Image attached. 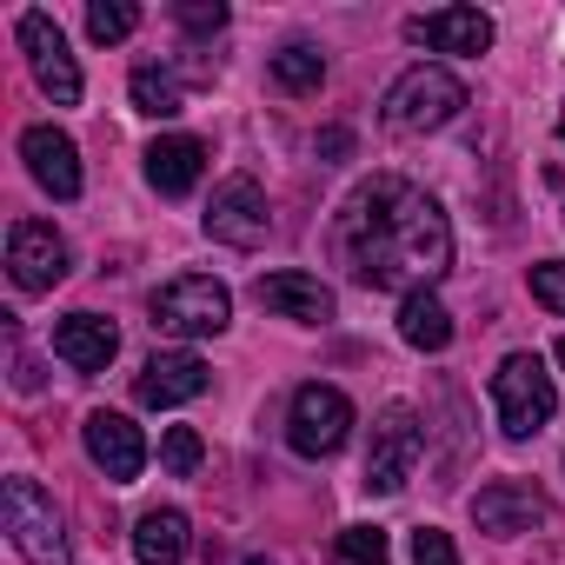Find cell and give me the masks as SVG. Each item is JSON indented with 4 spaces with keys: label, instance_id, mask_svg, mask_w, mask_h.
I'll return each mask as SVG.
<instances>
[{
    "label": "cell",
    "instance_id": "obj_18",
    "mask_svg": "<svg viewBox=\"0 0 565 565\" xmlns=\"http://www.w3.org/2000/svg\"><path fill=\"white\" fill-rule=\"evenodd\" d=\"M200 173H206V140H193V134H160V140L147 147V180H153V193L180 200V193L200 186Z\"/></svg>",
    "mask_w": 565,
    "mask_h": 565
},
{
    "label": "cell",
    "instance_id": "obj_27",
    "mask_svg": "<svg viewBox=\"0 0 565 565\" xmlns=\"http://www.w3.org/2000/svg\"><path fill=\"white\" fill-rule=\"evenodd\" d=\"M532 300L565 320V259H539L532 266Z\"/></svg>",
    "mask_w": 565,
    "mask_h": 565
},
{
    "label": "cell",
    "instance_id": "obj_16",
    "mask_svg": "<svg viewBox=\"0 0 565 565\" xmlns=\"http://www.w3.org/2000/svg\"><path fill=\"white\" fill-rule=\"evenodd\" d=\"M253 300L279 320H300V327H327L333 320V287H320L313 273H266Z\"/></svg>",
    "mask_w": 565,
    "mask_h": 565
},
{
    "label": "cell",
    "instance_id": "obj_21",
    "mask_svg": "<svg viewBox=\"0 0 565 565\" xmlns=\"http://www.w3.org/2000/svg\"><path fill=\"white\" fill-rule=\"evenodd\" d=\"M273 81L287 87V94H320V81H327V54H320L313 41L279 47V54H273Z\"/></svg>",
    "mask_w": 565,
    "mask_h": 565
},
{
    "label": "cell",
    "instance_id": "obj_13",
    "mask_svg": "<svg viewBox=\"0 0 565 565\" xmlns=\"http://www.w3.org/2000/svg\"><path fill=\"white\" fill-rule=\"evenodd\" d=\"M21 160H28V173L41 180V193H54V200H81V147H74V134H61V127H28L21 134Z\"/></svg>",
    "mask_w": 565,
    "mask_h": 565
},
{
    "label": "cell",
    "instance_id": "obj_8",
    "mask_svg": "<svg viewBox=\"0 0 565 565\" xmlns=\"http://www.w3.org/2000/svg\"><path fill=\"white\" fill-rule=\"evenodd\" d=\"M14 41H21V54H28V67H34L41 94H47L54 107H74V100H81V67H74V54H67L61 21H54V14H41V8H28V14L14 21Z\"/></svg>",
    "mask_w": 565,
    "mask_h": 565
},
{
    "label": "cell",
    "instance_id": "obj_10",
    "mask_svg": "<svg viewBox=\"0 0 565 565\" xmlns=\"http://www.w3.org/2000/svg\"><path fill=\"white\" fill-rule=\"evenodd\" d=\"M67 266H74V253L47 220H14L8 226V273H14L21 294H54L67 279Z\"/></svg>",
    "mask_w": 565,
    "mask_h": 565
},
{
    "label": "cell",
    "instance_id": "obj_4",
    "mask_svg": "<svg viewBox=\"0 0 565 565\" xmlns=\"http://www.w3.org/2000/svg\"><path fill=\"white\" fill-rule=\"evenodd\" d=\"M492 413L505 426V439H532L552 413H558V386L545 373L539 353H505L492 373Z\"/></svg>",
    "mask_w": 565,
    "mask_h": 565
},
{
    "label": "cell",
    "instance_id": "obj_14",
    "mask_svg": "<svg viewBox=\"0 0 565 565\" xmlns=\"http://www.w3.org/2000/svg\"><path fill=\"white\" fill-rule=\"evenodd\" d=\"M406 41H419V47H433V54H466V61H479V54L492 47V14H479V8L413 14V21H406Z\"/></svg>",
    "mask_w": 565,
    "mask_h": 565
},
{
    "label": "cell",
    "instance_id": "obj_29",
    "mask_svg": "<svg viewBox=\"0 0 565 565\" xmlns=\"http://www.w3.org/2000/svg\"><path fill=\"white\" fill-rule=\"evenodd\" d=\"M347 153H353V134H347V127H327V134H320V160L333 167V160H347Z\"/></svg>",
    "mask_w": 565,
    "mask_h": 565
},
{
    "label": "cell",
    "instance_id": "obj_30",
    "mask_svg": "<svg viewBox=\"0 0 565 565\" xmlns=\"http://www.w3.org/2000/svg\"><path fill=\"white\" fill-rule=\"evenodd\" d=\"M246 565H273V558H246Z\"/></svg>",
    "mask_w": 565,
    "mask_h": 565
},
{
    "label": "cell",
    "instance_id": "obj_32",
    "mask_svg": "<svg viewBox=\"0 0 565 565\" xmlns=\"http://www.w3.org/2000/svg\"><path fill=\"white\" fill-rule=\"evenodd\" d=\"M558 134H565V120H558Z\"/></svg>",
    "mask_w": 565,
    "mask_h": 565
},
{
    "label": "cell",
    "instance_id": "obj_2",
    "mask_svg": "<svg viewBox=\"0 0 565 565\" xmlns=\"http://www.w3.org/2000/svg\"><path fill=\"white\" fill-rule=\"evenodd\" d=\"M459 107H466V87H459V74L452 67H406L393 87H386V100H380V120H386V134H439V127H452L459 120Z\"/></svg>",
    "mask_w": 565,
    "mask_h": 565
},
{
    "label": "cell",
    "instance_id": "obj_1",
    "mask_svg": "<svg viewBox=\"0 0 565 565\" xmlns=\"http://www.w3.org/2000/svg\"><path fill=\"white\" fill-rule=\"evenodd\" d=\"M333 253L373 294H386V287L419 294V287H439L452 273V226L426 186H413L399 173H373L340 206Z\"/></svg>",
    "mask_w": 565,
    "mask_h": 565
},
{
    "label": "cell",
    "instance_id": "obj_28",
    "mask_svg": "<svg viewBox=\"0 0 565 565\" xmlns=\"http://www.w3.org/2000/svg\"><path fill=\"white\" fill-rule=\"evenodd\" d=\"M413 565H459V545H452V532H439V525H419V532H413Z\"/></svg>",
    "mask_w": 565,
    "mask_h": 565
},
{
    "label": "cell",
    "instance_id": "obj_3",
    "mask_svg": "<svg viewBox=\"0 0 565 565\" xmlns=\"http://www.w3.org/2000/svg\"><path fill=\"white\" fill-rule=\"evenodd\" d=\"M0 519H8V539H14V552L28 565H74L67 519L54 512V499L34 479H8V486H0Z\"/></svg>",
    "mask_w": 565,
    "mask_h": 565
},
{
    "label": "cell",
    "instance_id": "obj_7",
    "mask_svg": "<svg viewBox=\"0 0 565 565\" xmlns=\"http://www.w3.org/2000/svg\"><path fill=\"white\" fill-rule=\"evenodd\" d=\"M419 452H426V426H419V413L413 406H386L380 419H373V446H366V492H399L406 479H413V466H419Z\"/></svg>",
    "mask_w": 565,
    "mask_h": 565
},
{
    "label": "cell",
    "instance_id": "obj_22",
    "mask_svg": "<svg viewBox=\"0 0 565 565\" xmlns=\"http://www.w3.org/2000/svg\"><path fill=\"white\" fill-rule=\"evenodd\" d=\"M127 94H134V114H147V120H173V114L186 107V100H180V81L160 74V67H134Z\"/></svg>",
    "mask_w": 565,
    "mask_h": 565
},
{
    "label": "cell",
    "instance_id": "obj_12",
    "mask_svg": "<svg viewBox=\"0 0 565 565\" xmlns=\"http://www.w3.org/2000/svg\"><path fill=\"white\" fill-rule=\"evenodd\" d=\"M81 446H87V459L114 479V486H127V479H140V466H147V433L127 419V413H87V426H81Z\"/></svg>",
    "mask_w": 565,
    "mask_h": 565
},
{
    "label": "cell",
    "instance_id": "obj_6",
    "mask_svg": "<svg viewBox=\"0 0 565 565\" xmlns=\"http://www.w3.org/2000/svg\"><path fill=\"white\" fill-rule=\"evenodd\" d=\"M347 439H353V399L340 386H327V380L300 386L294 406H287V446L300 459H333Z\"/></svg>",
    "mask_w": 565,
    "mask_h": 565
},
{
    "label": "cell",
    "instance_id": "obj_9",
    "mask_svg": "<svg viewBox=\"0 0 565 565\" xmlns=\"http://www.w3.org/2000/svg\"><path fill=\"white\" fill-rule=\"evenodd\" d=\"M266 226H273L266 220V186L253 173H226L213 186V200H206V233L220 246H233V253H253L266 239Z\"/></svg>",
    "mask_w": 565,
    "mask_h": 565
},
{
    "label": "cell",
    "instance_id": "obj_25",
    "mask_svg": "<svg viewBox=\"0 0 565 565\" xmlns=\"http://www.w3.org/2000/svg\"><path fill=\"white\" fill-rule=\"evenodd\" d=\"M200 459H206L200 433H193V426H167V439H160V466H167L173 479H193V472H200Z\"/></svg>",
    "mask_w": 565,
    "mask_h": 565
},
{
    "label": "cell",
    "instance_id": "obj_5",
    "mask_svg": "<svg viewBox=\"0 0 565 565\" xmlns=\"http://www.w3.org/2000/svg\"><path fill=\"white\" fill-rule=\"evenodd\" d=\"M226 320H233V294L213 273H180L153 294V327L173 340H213V333H226Z\"/></svg>",
    "mask_w": 565,
    "mask_h": 565
},
{
    "label": "cell",
    "instance_id": "obj_31",
    "mask_svg": "<svg viewBox=\"0 0 565 565\" xmlns=\"http://www.w3.org/2000/svg\"><path fill=\"white\" fill-rule=\"evenodd\" d=\"M558 366H565V340H558Z\"/></svg>",
    "mask_w": 565,
    "mask_h": 565
},
{
    "label": "cell",
    "instance_id": "obj_19",
    "mask_svg": "<svg viewBox=\"0 0 565 565\" xmlns=\"http://www.w3.org/2000/svg\"><path fill=\"white\" fill-rule=\"evenodd\" d=\"M186 545H193L186 512H173V505L140 512V525H134V558H140V565H180V558H186Z\"/></svg>",
    "mask_w": 565,
    "mask_h": 565
},
{
    "label": "cell",
    "instance_id": "obj_11",
    "mask_svg": "<svg viewBox=\"0 0 565 565\" xmlns=\"http://www.w3.org/2000/svg\"><path fill=\"white\" fill-rule=\"evenodd\" d=\"M545 519H552V499L532 479H499V486L472 492V525L492 532V539H519V532H532Z\"/></svg>",
    "mask_w": 565,
    "mask_h": 565
},
{
    "label": "cell",
    "instance_id": "obj_17",
    "mask_svg": "<svg viewBox=\"0 0 565 565\" xmlns=\"http://www.w3.org/2000/svg\"><path fill=\"white\" fill-rule=\"evenodd\" d=\"M54 353L74 366V373H107L114 353H120V327L100 320V313H67L54 327Z\"/></svg>",
    "mask_w": 565,
    "mask_h": 565
},
{
    "label": "cell",
    "instance_id": "obj_15",
    "mask_svg": "<svg viewBox=\"0 0 565 565\" xmlns=\"http://www.w3.org/2000/svg\"><path fill=\"white\" fill-rule=\"evenodd\" d=\"M206 393V360L200 353H153L147 366H140V380H134V399L140 406H153V413H167V406H186V399H200Z\"/></svg>",
    "mask_w": 565,
    "mask_h": 565
},
{
    "label": "cell",
    "instance_id": "obj_20",
    "mask_svg": "<svg viewBox=\"0 0 565 565\" xmlns=\"http://www.w3.org/2000/svg\"><path fill=\"white\" fill-rule=\"evenodd\" d=\"M399 340L419 347V353H446V347H452V313L439 307L433 287H419V294L399 300Z\"/></svg>",
    "mask_w": 565,
    "mask_h": 565
},
{
    "label": "cell",
    "instance_id": "obj_23",
    "mask_svg": "<svg viewBox=\"0 0 565 565\" xmlns=\"http://www.w3.org/2000/svg\"><path fill=\"white\" fill-rule=\"evenodd\" d=\"M386 558H393V545L380 525H347L333 539V565H386Z\"/></svg>",
    "mask_w": 565,
    "mask_h": 565
},
{
    "label": "cell",
    "instance_id": "obj_26",
    "mask_svg": "<svg viewBox=\"0 0 565 565\" xmlns=\"http://www.w3.org/2000/svg\"><path fill=\"white\" fill-rule=\"evenodd\" d=\"M173 21H180L193 41H213V34L226 28V8H220V0H180V8H173Z\"/></svg>",
    "mask_w": 565,
    "mask_h": 565
},
{
    "label": "cell",
    "instance_id": "obj_24",
    "mask_svg": "<svg viewBox=\"0 0 565 565\" xmlns=\"http://www.w3.org/2000/svg\"><path fill=\"white\" fill-rule=\"evenodd\" d=\"M134 28H140V8H127V0H94V8H87V34H94L100 47L127 41Z\"/></svg>",
    "mask_w": 565,
    "mask_h": 565
}]
</instances>
